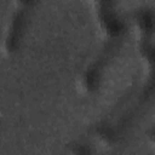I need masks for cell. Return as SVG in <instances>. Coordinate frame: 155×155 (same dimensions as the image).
I'll return each mask as SVG.
<instances>
[{
    "label": "cell",
    "instance_id": "6da1fadb",
    "mask_svg": "<svg viewBox=\"0 0 155 155\" xmlns=\"http://www.w3.org/2000/svg\"><path fill=\"white\" fill-rule=\"evenodd\" d=\"M16 2L17 8L11 16L10 27L4 40V48L8 53H12L18 48L28 24L30 8L36 0H16Z\"/></svg>",
    "mask_w": 155,
    "mask_h": 155
}]
</instances>
